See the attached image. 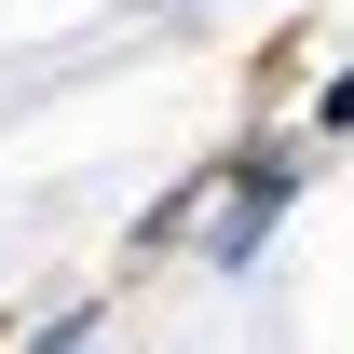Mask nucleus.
<instances>
[{"label":"nucleus","mask_w":354,"mask_h":354,"mask_svg":"<svg viewBox=\"0 0 354 354\" xmlns=\"http://www.w3.org/2000/svg\"><path fill=\"white\" fill-rule=\"evenodd\" d=\"M300 177H313V164H300V136H245V150H218V164L191 177L164 218H150V245H191L205 272H245L272 232H286Z\"/></svg>","instance_id":"nucleus-1"},{"label":"nucleus","mask_w":354,"mask_h":354,"mask_svg":"<svg viewBox=\"0 0 354 354\" xmlns=\"http://www.w3.org/2000/svg\"><path fill=\"white\" fill-rule=\"evenodd\" d=\"M313 136H354V55L327 68V82H313Z\"/></svg>","instance_id":"nucleus-2"}]
</instances>
